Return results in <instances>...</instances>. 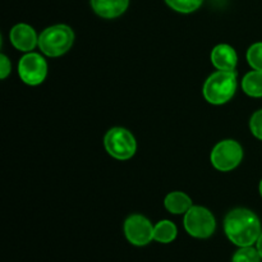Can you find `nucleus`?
Segmentation results:
<instances>
[{
	"instance_id": "f8f14e48",
	"label": "nucleus",
	"mask_w": 262,
	"mask_h": 262,
	"mask_svg": "<svg viewBox=\"0 0 262 262\" xmlns=\"http://www.w3.org/2000/svg\"><path fill=\"white\" fill-rule=\"evenodd\" d=\"M164 206L170 214L181 215L186 214L193 205H192V200L188 194L181 191H176L166 194L165 200H164Z\"/></svg>"
},
{
	"instance_id": "1a4fd4ad",
	"label": "nucleus",
	"mask_w": 262,
	"mask_h": 262,
	"mask_svg": "<svg viewBox=\"0 0 262 262\" xmlns=\"http://www.w3.org/2000/svg\"><path fill=\"white\" fill-rule=\"evenodd\" d=\"M9 38L12 45L14 46L17 50L25 51H32L36 45H38V37L36 35L35 30L31 26L26 25V23H18L14 27L10 30Z\"/></svg>"
},
{
	"instance_id": "ddd939ff",
	"label": "nucleus",
	"mask_w": 262,
	"mask_h": 262,
	"mask_svg": "<svg viewBox=\"0 0 262 262\" xmlns=\"http://www.w3.org/2000/svg\"><path fill=\"white\" fill-rule=\"evenodd\" d=\"M178 230L170 220H161L154 227V241L159 243H170L177 238Z\"/></svg>"
},
{
	"instance_id": "9b49d317",
	"label": "nucleus",
	"mask_w": 262,
	"mask_h": 262,
	"mask_svg": "<svg viewBox=\"0 0 262 262\" xmlns=\"http://www.w3.org/2000/svg\"><path fill=\"white\" fill-rule=\"evenodd\" d=\"M129 0H91V7L97 15L113 19L127 10Z\"/></svg>"
},
{
	"instance_id": "7ed1b4c3",
	"label": "nucleus",
	"mask_w": 262,
	"mask_h": 262,
	"mask_svg": "<svg viewBox=\"0 0 262 262\" xmlns=\"http://www.w3.org/2000/svg\"><path fill=\"white\" fill-rule=\"evenodd\" d=\"M74 33L66 25H55L45 28L38 36V48L45 55L56 58L66 54L72 48Z\"/></svg>"
},
{
	"instance_id": "dca6fc26",
	"label": "nucleus",
	"mask_w": 262,
	"mask_h": 262,
	"mask_svg": "<svg viewBox=\"0 0 262 262\" xmlns=\"http://www.w3.org/2000/svg\"><path fill=\"white\" fill-rule=\"evenodd\" d=\"M261 260L257 248L248 246V247H241L233 256L232 262H261Z\"/></svg>"
},
{
	"instance_id": "4468645a",
	"label": "nucleus",
	"mask_w": 262,
	"mask_h": 262,
	"mask_svg": "<svg viewBox=\"0 0 262 262\" xmlns=\"http://www.w3.org/2000/svg\"><path fill=\"white\" fill-rule=\"evenodd\" d=\"M242 90L251 97H262V72H248L242 79Z\"/></svg>"
},
{
	"instance_id": "6ab92c4d",
	"label": "nucleus",
	"mask_w": 262,
	"mask_h": 262,
	"mask_svg": "<svg viewBox=\"0 0 262 262\" xmlns=\"http://www.w3.org/2000/svg\"><path fill=\"white\" fill-rule=\"evenodd\" d=\"M10 71H12V64H10V60L2 54L0 55V78L5 79L8 76H9Z\"/></svg>"
},
{
	"instance_id": "f03ea898",
	"label": "nucleus",
	"mask_w": 262,
	"mask_h": 262,
	"mask_svg": "<svg viewBox=\"0 0 262 262\" xmlns=\"http://www.w3.org/2000/svg\"><path fill=\"white\" fill-rule=\"evenodd\" d=\"M237 90V73L234 71H217L204 84L205 100L212 105H223L232 100Z\"/></svg>"
},
{
	"instance_id": "20e7f679",
	"label": "nucleus",
	"mask_w": 262,
	"mask_h": 262,
	"mask_svg": "<svg viewBox=\"0 0 262 262\" xmlns=\"http://www.w3.org/2000/svg\"><path fill=\"white\" fill-rule=\"evenodd\" d=\"M105 150L117 160H128L137 150V142L132 133L122 127H114L104 137Z\"/></svg>"
},
{
	"instance_id": "f257e3e1",
	"label": "nucleus",
	"mask_w": 262,
	"mask_h": 262,
	"mask_svg": "<svg viewBox=\"0 0 262 262\" xmlns=\"http://www.w3.org/2000/svg\"><path fill=\"white\" fill-rule=\"evenodd\" d=\"M224 230L233 245L248 247L261 235V223L255 212L248 209H234L225 216Z\"/></svg>"
},
{
	"instance_id": "6e6552de",
	"label": "nucleus",
	"mask_w": 262,
	"mask_h": 262,
	"mask_svg": "<svg viewBox=\"0 0 262 262\" xmlns=\"http://www.w3.org/2000/svg\"><path fill=\"white\" fill-rule=\"evenodd\" d=\"M124 234L128 242L133 246L142 247L154 239V227L147 217L140 214H133L125 219Z\"/></svg>"
},
{
	"instance_id": "0eeeda50",
	"label": "nucleus",
	"mask_w": 262,
	"mask_h": 262,
	"mask_svg": "<svg viewBox=\"0 0 262 262\" xmlns=\"http://www.w3.org/2000/svg\"><path fill=\"white\" fill-rule=\"evenodd\" d=\"M18 74L25 83L37 86L48 76V63L40 54L28 53L18 63Z\"/></svg>"
},
{
	"instance_id": "f3484780",
	"label": "nucleus",
	"mask_w": 262,
	"mask_h": 262,
	"mask_svg": "<svg viewBox=\"0 0 262 262\" xmlns=\"http://www.w3.org/2000/svg\"><path fill=\"white\" fill-rule=\"evenodd\" d=\"M247 61L255 71L262 72V42H256L247 50Z\"/></svg>"
},
{
	"instance_id": "39448f33",
	"label": "nucleus",
	"mask_w": 262,
	"mask_h": 262,
	"mask_svg": "<svg viewBox=\"0 0 262 262\" xmlns=\"http://www.w3.org/2000/svg\"><path fill=\"white\" fill-rule=\"evenodd\" d=\"M184 229L191 237L199 239L210 238L216 228V220L212 212L204 206H192L184 214Z\"/></svg>"
},
{
	"instance_id": "a211bd4d",
	"label": "nucleus",
	"mask_w": 262,
	"mask_h": 262,
	"mask_svg": "<svg viewBox=\"0 0 262 262\" xmlns=\"http://www.w3.org/2000/svg\"><path fill=\"white\" fill-rule=\"evenodd\" d=\"M250 129L256 138L262 141V109L252 114L250 120Z\"/></svg>"
},
{
	"instance_id": "9d476101",
	"label": "nucleus",
	"mask_w": 262,
	"mask_h": 262,
	"mask_svg": "<svg viewBox=\"0 0 262 262\" xmlns=\"http://www.w3.org/2000/svg\"><path fill=\"white\" fill-rule=\"evenodd\" d=\"M211 63L217 71H234L237 67L238 56L234 49L227 43L216 45L211 51Z\"/></svg>"
},
{
	"instance_id": "2eb2a0df",
	"label": "nucleus",
	"mask_w": 262,
	"mask_h": 262,
	"mask_svg": "<svg viewBox=\"0 0 262 262\" xmlns=\"http://www.w3.org/2000/svg\"><path fill=\"white\" fill-rule=\"evenodd\" d=\"M166 4L179 13H192L199 9L204 0H165Z\"/></svg>"
},
{
	"instance_id": "aec40b11",
	"label": "nucleus",
	"mask_w": 262,
	"mask_h": 262,
	"mask_svg": "<svg viewBox=\"0 0 262 262\" xmlns=\"http://www.w3.org/2000/svg\"><path fill=\"white\" fill-rule=\"evenodd\" d=\"M256 248H257L258 253H260V256H261V258H262V233H261L260 237H258L257 242H256Z\"/></svg>"
},
{
	"instance_id": "423d86ee",
	"label": "nucleus",
	"mask_w": 262,
	"mask_h": 262,
	"mask_svg": "<svg viewBox=\"0 0 262 262\" xmlns=\"http://www.w3.org/2000/svg\"><path fill=\"white\" fill-rule=\"evenodd\" d=\"M243 159V148L237 141L223 140L212 148L211 160L212 166L219 171H230L237 168Z\"/></svg>"
},
{
	"instance_id": "412c9836",
	"label": "nucleus",
	"mask_w": 262,
	"mask_h": 262,
	"mask_svg": "<svg viewBox=\"0 0 262 262\" xmlns=\"http://www.w3.org/2000/svg\"><path fill=\"white\" fill-rule=\"evenodd\" d=\"M258 189H260V194H261V197H262V179H261V182H260V187H258Z\"/></svg>"
}]
</instances>
